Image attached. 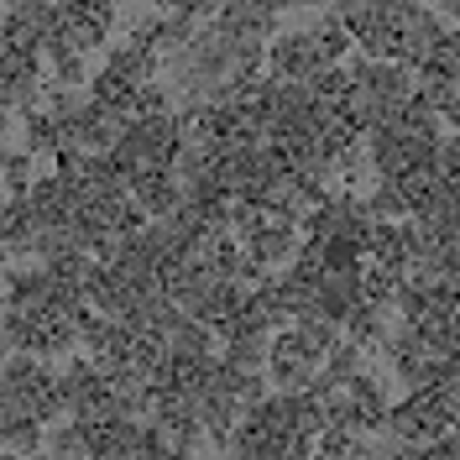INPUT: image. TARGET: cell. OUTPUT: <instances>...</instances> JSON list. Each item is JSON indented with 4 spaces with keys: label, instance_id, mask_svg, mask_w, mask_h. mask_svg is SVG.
I'll list each match as a JSON object with an SVG mask.
<instances>
[{
    "label": "cell",
    "instance_id": "6da1fadb",
    "mask_svg": "<svg viewBox=\"0 0 460 460\" xmlns=\"http://www.w3.org/2000/svg\"><path fill=\"white\" fill-rule=\"evenodd\" d=\"M120 152L137 168H172L178 152H183V131H178L172 115H131L126 131H120Z\"/></svg>",
    "mask_w": 460,
    "mask_h": 460
},
{
    "label": "cell",
    "instance_id": "7a4b0ae2",
    "mask_svg": "<svg viewBox=\"0 0 460 460\" xmlns=\"http://www.w3.org/2000/svg\"><path fill=\"white\" fill-rule=\"evenodd\" d=\"M267 68H272L278 79H298V84H309L319 68H330V58L319 53L314 31H278V37L267 42Z\"/></svg>",
    "mask_w": 460,
    "mask_h": 460
},
{
    "label": "cell",
    "instance_id": "3957f363",
    "mask_svg": "<svg viewBox=\"0 0 460 460\" xmlns=\"http://www.w3.org/2000/svg\"><path fill=\"white\" fill-rule=\"evenodd\" d=\"M131 199L142 204L152 220H168L172 209L183 204V178L172 168H142L131 178Z\"/></svg>",
    "mask_w": 460,
    "mask_h": 460
},
{
    "label": "cell",
    "instance_id": "277c9868",
    "mask_svg": "<svg viewBox=\"0 0 460 460\" xmlns=\"http://www.w3.org/2000/svg\"><path fill=\"white\" fill-rule=\"evenodd\" d=\"M345 393H350V408H356V429H361V434H382V429H387V413H393V398H387L382 376H372V372H356L350 382H345Z\"/></svg>",
    "mask_w": 460,
    "mask_h": 460
},
{
    "label": "cell",
    "instance_id": "5b68a950",
    "mask_svg": "<svg viewBox=\"0 0 460 460\" xmlns=\"http://www.w3.org/2000/svg\"><path fill=\"white\" fill-rule=\"evenodd\" d=\"M298 246H304V226H293V220H267V226L246 241V252L261 257L267 267H278V272L298 257Z\"/></svg>",
    "mask_w": 460,
    "mask_h": 460
},
{
    "label": "cell",
    "instance_id": "8992f818",
    "mask_svg": "<svg viewBox=\"0 0 460 460\" xmlns=\"http://www.w3.org/2000/svg\"><path fill=\"white\" fill-rule=\"evenodd\" d=\"M0 434H5V456H37L48 450V424L22 408H0Z\"/></svg>",
    "mask_w": 460,
    "mask_h": 460
},
{
    "label": "cell",
    "instance_id": "52a82bcc",
    "mask_svg": "<svg viewBox=\"0 0 460 460\" xmlns=\"http://www.w3.org/2000/svg\"><path fill=\"white\" fill-rule=\"evenodd\" d=\"M37 230H42V220H37V209H31L27 194L5 199V257L16 261L22 252H31L37 246Z\"/></svg>",
    "mask_w": 460,
    "mask_h": 460
},
{
    "label": "cell",
    "instance_id": "ba28073f",
    "mask_svg": "<svg viewBox=\"0 0 460 460\" xmlns=\"http://www.w3.org/2000/svg\"><path fill=\"white\" fill-rule=\"evenodd\" d=\"M445 31H450V27H445V16L424 5V11L402 27V58H398V63H408V68H413L419 58L429 53V48H439V42H445Z\"/></svg>",
    "mask_w": 460,
    "mask_h": 460
},
{
    "label": "cell",
    "instance_id": "9c48e42d",
    "mask_svg": "<svg viewBox=\"0 0 460 460\" xmlns=\"http://www.w3.org/2000/svg\"><path fill=\"white\" fill-rule=\"evenodd\" d=\"M58 146H68V131L53 111H31L27 115V152L31 157H53Z\"/></svg>",
    "mask_w": 460,
    "mask_h": 460
},
{
    "label": "cell",
    "instance_id": "30bf717a",
    "mask_svg": "<svg viewBox=\"0 0 460 460\" xmlns=\"http://www.w3.org/2000/svg\"><path fill=\"white\" fill-rule=\"evenodd\" d=\"M267 376L278 393H304L309 382L319 376V361H298V356H272L267 361Z\"/></svg>",
    "mask_w": 460,
    "mask_h": 460
},
{
    "label": "cell",
    "instance_id": "8fae6325",
    "mask_svg": "<svg viewBox=\"0 0 460 460\" xmlns=\"http://www.w3.org/2000/svg\"><path fill=\"white\" fill-rule=\"evenodd\" d=\"M319 105H350V94H356V79H350V68L341 63H330V68H319L314 79H309Z\"/></svg>",
    "mask_w": 460,
    "mask_h": 460
},
{
    "label": "cell",
    "instance_id": "7c38bea8",
    "mask_svg": "<svg viewBox=\"0 0 460 460\" xmlns=\"http://www.w3.org/2000/svg\"><path fill=\"white\" fill-rule=\"evenodd\" d=\"M324 372H330V376H335V382L345 387V382H350L356 372H367V345L350 341V335H341V345L324 356Z\"/></svg>",
    "mask_w": 460,
    "mask_h": 460
},
{
    "label": "cell",
    "instance_id": "4fadbf2b",
    "mask_svg": "<svg viewBox=\"0 0 460 460\" xmlns=\"http://www.w3.org/2000/svg\"><path fill=\"white\" fill-rule=\"evenodd\" d=\"M314 42H319V53L330 58V63H341V58L356 48V31L345 27V16L335 11L330 22H319V27H314Z\"/></svg>",
    "mask_w": 460,
    "mask_h": 460
},
{
    "label": "cell",
    "instance_id": "5bb4252c",
    "mask_svg": "<svg viewBox=\"0 0 460 460\" xmlns=\"http://www.w3.org/2000/svg\"><path fill=\"white\" fill-rule=\"evenodd\" d=\"M31 152H22V146H11L5 152V199H16V194H31Z\"/></svg>",
    "mask_w": 460,
    "mask_h": 460
},
{
    "label": "cell",
    "instance_id": "9a60e30c",
    "mask_svg": "<svg viewBox=\"0 0 460 460\" xmlns=\"http://www.w3.org/2000/svg\"><path fill=\"white\" fill-rule=\"evenodd\" d=\"M48 63H53V79H58V84H84V79H89L84 48H53V53H48Z\"/></svg>",
    "mask_w": 460,
    "mask_h": 460
},
{
    "label": "cell",
    "instance_id": "2e32d148",
    "mask_svg": "<svg viewBox=\"0 0 460 460\" xmlns=\"http://www.w3.org/2000/svg\"><path fill=\"white\" fill-rule=\"evenodd\" d=\"M298 5H314L319 11V5H341V0H298Z\"/></svg>",
    "mask_w": 460,
    "mask_h": 460
}]
</instances>
